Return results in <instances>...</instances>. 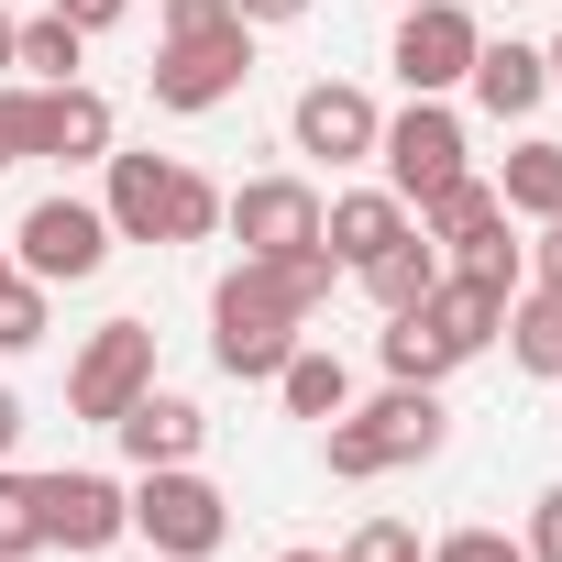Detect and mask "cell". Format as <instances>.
<instances>
[{
    "label": "cell",
    "instance_id": "1",
    "mask_svg": "<svg viewBox=\"0 0 562 562\" xmlns=\"http://www.w3.org/2000/svg\"><path fill=\"white\" fill-rule=\"evenodd\" d=\"M111 166V188H100V210H111V243H210L221 232V188L199 177V166H177V155H100Z\"/></svg>",
    "mask_w": 562,
    "mask_h": 562
},
{
    "label": "cell",
    "instance_id": "2",
    "mask_svg": "<svg viewBox=\"0 0 562 562\" xmlns=\"http://www.w3.org/2000/svg\"><path fill=\"white\" fill-rule=\"evenodd\" d=\"M452 441V408H441V386H386L375 408H342V419H321V463L342 474V485H375V474H397V463H430Z\"/></svg>",
    "mask_w": 562,
    "mask_h": 562
},
{
    "label": "cell",
    "instance_id": "3",
    "mask_svg": "<svg viewBox=\"0 0 562 562\" xmlns=\"http://www.w3.org/2000/svg\"><path fill=\"white\" fill-rule=\"evenodd\" d=\"M299 331H310V321L276 299V276H265L254 254L210 288V353H221V375H243V386H276V364L299 353Z\"/></svg>",
    "mask_w": 562,
    "mask_h": 562
},
{
    "label": "cell",
    "instance_id": "4",
    "mask_svg": "<svg viewBox=\"0 0 562 562\" xmlns=\"http://www.w3.org/2000/svg\"><path fill=\"white\" fill-rule=\"evenodd\" d=\"M243 78H254V23H210V34H166V45H155V67H144L155 111H177V122L221 111V100H232Z\"/></svg>",
    "mask_w": 562,
    "mask_h": 562
},
{
    "label": "cell",
    "instance_id": "5",
    "mask_svg": "<svg viewBox=\"0 0 562 562\" xmlns=\"http://www.w3.org/2000/svg\"><path fill=\"white\" fill-rule=\"evenodd\" d=\"M133 529H144V551H166V562H210V551L232 540V496H221L199 463H155V474L133 485Z\"/></svg>",
    "mask_w": 562,
    "mask_h": 562
},
{
    "label": "cell",
    "instance_id": "6",
    "mask_svg": "<svg viewBox=\"0 0 562 562\" xmlns=\"http://www.w3.org/2000/svg\"><path fill=\"white\" fill-rule=\"evenodd\" d=\"M474 45H485V23L463 12V0H408L386 67H397V89H408V100H452V89L474 78Z\"/></svg>",
    "mask_w": 562,
    "mask_h": 562
},
{
    "label": "cell",
    "instance_id": "7",
    "mask_svg": "<svg viewBox=\"0 0 562 562\" xmlns=\"http://www.w3.org/2000/svg\"><path fill=\"white\" fill-rule=\"evenodd\" d=\"M12 265L34 276V288H78V276H100L111 265V210L100 199H34L23 210V232H12Z\"/></svg>",
    "mask_w": 562,
    "mask_h": 562
},
{
    "label": "cell",
    "instance_id": "8",
    "mask_svg": "<svg viewBox=\"0 0 562 562\" xmlns=\"http://www.w3.org/2000/svg\"><path fill=\"white\" fill-rule=\"evenodd\" d=\"M375 166H386V188L408 199V221H419V199H441L452 177H474V166H463V122H452V100H408V111L375 133Z\"/></svg>",
    "mask_w": 562,
    "mask_h": 562
},
{
    "label": "cell",
    "instance_id": "9",
    "mask_svg": "<svg viewBox=\"0 0 562 562\" xmlns=\"http://www.w3.org/2000/svg\"><path fill=\"white\" fill-rule=\"evenodd\" d=\"M144 386H155V321H100V331L78 342V364H67V408H78L89 430H111Z\"/></svg>",
    "mask_w": 562,
    "mask_h": 562
},
{
    "label": "cell",
    "instance_id": "10",
    "mask_svg": "<svg viewBox=\"0 0 562 562\" xmlns=\"http://www.w3.org/2000/svg\"><path fill=\"white\" fill-rule=\"evenodd\" d=\"M375 133H386V111H375L353 78H310V89L288 100V144L321 155V166H375Z\"/></svg>",
    "mask_w": 562,
    "mask_h": 562
},
{
    "label": "cell",
    "instance_id": "11",
    "mask_svg": "<svg viewBox=\"0 0 562 562\" xmlns=\"http://www.w3.org/2000/svg\"><path fill=\"white\" fill-rule=\"evenodd\" d=\"M221 232L265 265V254H299V243H321V188L310 177H243L232 199H221Z\"/></svg>",
    "mask_w": 562,
    "mask_h": 562
},
{
    "label": "cell",
    "instance_id": "12",
    "mask_svg": "<svg viewBox=\"0 0 562 562\" xmlns=\"http://www.w3.org/2000/svg\"><path fill=\"white\" fill-rule=\"evenodd\" d=\"M45 485V551H111L122 529H133V485H111V474H89V463H67V474H34Z\"/></svg>",
    "mask_w": 562,
    "mask_h": 562
},
{
    "label": "cell",
    "instance_id": "13",
    "mask_svg": "<svg viewBox=\"0 0 562 562\" xmlns=\"http://www.w3.org/2000/svg\"><path fill=\"white\" fill-rule=\"evenodd\" d=\"M111 441H122V463H133V474H155V463H199V452H210V408H199V397L144 386V397L111 419Z\"/></svg>",
    "mask_w": 562,
    "mask_h": 562
},
{
    "label": "cell",
    "instance_id": "14",
    "mask_svg": "<svg viewBox=\"0 0 562 562\" xmlns=\"http://www.w3.org/2000/svg\"><path fill=\"white\" fill-rule=\"evenodd\" d=\"M34 166H100L111 155V100L89 89V78H67V89H34V144H23Z\"/></svg>",
    "mask_w": 562,
    "mask_h": 562
},
{
    "label": "cell",
    "instance_id": "15",
    "mask_svg": "<svg viewBox=\"0 0 562 562\" xmlns=\"http://www.w3.org/2000/svg\"><path fill=\"white\" fill-rule=\"evenodd\" d=\"M507 299H518V288H496V276H474V265H441V288L419 299V321H430V331L474 364V353L507 331Z\"/></svg>",
    "mask_w": 562,
    "mask_h": 562
},
{
    "label": "cell",
    "instance_id": "16",
    "mask_svg": "<svg viewBox=\"0 0 562 562\" xmlns=\"http://www.w3.org/2000/svg\"><path fill=\"white\" fill-rule=\"evenodd\" d=\"M397 232H408V199H397V188H342V199H321V243H331L342 276H364Z\"/></svg>",
    "mask_w": 562,
    "mask_h": 562
},
{
    "label": "cell",
    "instance_id": "17",
    "mask_svg": "<svg viewBox=\"0 0 562 562\" xmlns=\"http://www.w3.org/2000/svg\"><path fill=\"white\" fill-rule=\"evenodd\" d=\"M463 89H474V100H485L496 122H529V111L551 100V56H540V45H518V34H507V45L485 34V45H474V78H463Z\"/></svg>",
    "mask_w": 562,
    "mask_h": 562
},
{
    "label": "cell",
    "instance_id": "18",
    "mask_svg": "<svg viewBox=\"0 0 562 562\" xmlns=\"http://www.w3.org/2000/svg\"><path fill=\"white\" fill-rule=\"evenodd\" d=\"M419 232L441 243V265H452V254H474V243H496V232H507V199H496V177H452L441 199H419Z\"/></svg>",
    "mask_w": 562,
    "mask_h": 562
},
{
    "label": "cell",
    "instance_id": "19",
    "mask_svg": "<svg viewBox=\"0 0 562 562\" xmlns=\"http://www.w3.org/2000/svg\"><path fill=\"white\" fill-rule=\"evenodd\" d=\"M430 288H441V243H430V232L408 221V232H397V243H386V254L364 265V299H375V310H419Z\"/></svg>",
    "mask_w": 562,
    "mask_h": 562
},
{
    "label": "cell",
    "instance_id": "20",
    "mask_svg": "<svg viewBox=\"0 0 562 562\" xmlns=\"http://www.w3.org/2000/svg\"><path fill=\"white\" fill-rule=\"evenodd\" d=\"M276 397H288V419H342L353 408V364L321 353V342H299L288 364H276Z\"/></svg>",
    "mask_w": 562,
    "mask_h": 562
},
{
    "label": "cell",
    "instance_id": "21",
    "mask_svg": "<svg viewBox=\"0 0 562 562\" xmlns=\"http://www.w3.org/2000/svg\"><path fill=\"white\" fill-rule=\"evenodd\" d=\"M496 342L518 353V375H551V386H562V288H518Z\"/></svg>",
    "mask_w": 562,
    "mask_h": 562
},
{
    "label": "cell",
    "instance_id": "22",
    "mask_svg": "<svg viewBox=\"0 0 562 562\" xmlns=\"http://www.w3.org/2000/svg\"><path fill=\"white\" fill-rule=\"evenodd\" d=\"M375 353H386V386H441V375L463 364V353H452L419 310H386V342H375Z\"/></svg>",
    "mask_w": 562,
    "mask_h": 562
},
{
    "label": "cell",
    "instance_id": "23",
    "mask_svg": "<svg viewBox=\"0 0 562 562\" xmlns=\"http://www.w3.org/2000/svg\"><path fill=\"white\" fill-rule=\"evenodd\" d=\"M496 199H507V221H562V144H518Z\"/></svg>",
    "mask_w": 562,
    "mask_h": 562
},
{
    "label": "cell",
    "instance_id": "24",
    "mask_svg": "<svg viewBox=\"0 0 562 562\" xmlns=\"http://www.w3.org/2000/svg\"><path fill=\"white\" fill-rule=\"evenodd\" d=\"M78 45H89V34H67L56 12H34V23L12 34V78H34V89H67V78H78Z\"/></svg>",
    "mask_w": 562,
    "mask_h": 562
},
{
    "label": "cell",
    "instance_id": "25",
    "mask_svg": "<svg viewBox=\"0 0 562 562\" xmlns=\"http://www.w3.org/2000/svg\"><path fill=\"white\" fill-rule=\"evenodd\" d=\"M265 276H276V299H288L299 321H321V299L342 288V265H331V243H299V254H265Z\"/></svg>",
    "mask_w": 562,
    "mask_h": 562
},
{
    "label": "cell",
    "instance_id": "26",
    "mask_svg": "<svg viewBox=\"0 0 562 562\" xmlns=\"http://www.w3.org/2000/svg\"><path fill=\"white\" fill-rule=\"evenodd\" d=\"M45 321H56V288H34L23 265H0V353H34Z\"/></svg>",
    "mask_w": 562,
    "mask_h": 562
},
{
    "label": "cell",
    "instance_id": "27",
    "mask_svg": "<svg viewBox=\"0 0 562 562\" xmlns=\"http://www.w3.org/2000/svg\"><path fill=\"white\" fill-rule=\"evenodd\" d=\"M45 551V485L0 463V562H34Z\"/></svg>",
    "mask_w": 562,
    "mask_h": 562
},
{
    "label": "cell",
    "instance_id": "28",
    "mask_svg": "<svg viewBox=\"0 0 562 562\" xmlns=\"http://www.w3.org/2000/svg\"><path fill=\"white\" fill-rule=\"evenodd\" d=\"M331 562H430V551H419V529H408V518H364Z\"/></svg>",
    "mask_w": 562,
    "mask_h": 562
},
{
    "label": "cell",
    "instance_id": "29",
    "mask_svg": "<svg viewBox=\"0 0 562 562\" xmlns=\"http://www.w3.org/2000/svg\"><path fill=\"white\" fill-rule=\"evenodd\" d=\"M430 562H529V540H507V529H485V518H474V529H441V540H430Z\"/></svg>",
    "mask_w": 562,
    "mask_h": 562
},
{
    "label": "cell",
    "instance_id": "30",
    "mask_svg": "<svg viewBox=\"0 0 562 562\" xmlns=\"http://www.w3.org/2000/svg\"><path fill=\"white\" fill-rule=\"evenodd\" d=\"M23 144H34V78H0V177L23 166Z\"/></svg>",
    "mask_w": 562,
    "mask_h": 562
},
{
    "label": "cell",
    "instance_id": "31",
    "mask_svg": "<svg viewBox=\"0 0 562 562\" xmlns=\"http://www.w3.org/2000/svg\"><path fill=\"white\" fill-rule=\"evenodd\" d=\"M518 540H529V562H562V485L529 496V529H518Z\"/></svg>",
    "mask_w": 562,
    "mask_h": 562
},
{
    "label": "cell",
    "instance_id": "32",
    "mask_svg": "<svg viewBox=\"0 0 562 562\" xmlns=\"http://www.w3.org/2000/svg\"><path fill=\"white\" fill-rule=\"evenodd\" d=\"M45 12H56L67 34H122V12H133V0H45Z\"/></svg>",
    "mask_w": 562,
    "mask_h": 562
},
{
    "label": "cell",
    "instance_id": "33",
    "mask_svg": "<svg viewBox=\"0 0 562 562\" xmlns=\"http://www.w3.org/2000/svg\"><path fill=\"white\" fill-rule=\"evenodd\" d=\"M529 254V288H562V221H540V243H518Z\"/></svg>",
    "mask_w": 562,
    "mask_h": 562
},
{
    "label": "cell",
    "instance_id": "34",
    "mask_svg": "<svg viewBox=\"0 0 562 562\" xmlns=\"http://www.w3.org/2000/svg\"><path fill=\"white\" fill-rule=\"evenodd\" d=\"M232 12H243V23L265 34V23H299V12H310V0H232Z\"/></svg>",
    "mask_w": 562,
    "mask_h": 562
},
{
    "label": "cell",
    "instance_id": "35",
    "mask_svg": "<svg viewBox=\"0 0 562 562\" xmlns=\"http://www.w3.org/2000/svg\"><path fill=\"white\" fill-rule=\"evenodd\" d=\"M12 441H23V397L0 386V463H12Z\"/></svg>",
    "mask_w": 562,
    "mask_h": 562
},
{
    "label": "cell",
    "instance_id": "36",
    "mask_svg": "<svg viewBox=\"0 0 562 562\" xmlns=\"http://www.w3.org/2000/svg\"><path fill=\"white\" fill-rule=\"evenodd\" d=\"M12 34H23V12H0V78H12Z\"/></svg>",
    "mask_w": 562,
    "mask_h": 562
},
{
    "label": "cell",
    "instance_id": "37",
    "mask_svg": "<svg viewBox=\"0 0 562 562\" xmlns=\"http://www.w3.org/2000/svg\"><path fill=\"white\" fill-rule=\"evenodd\" d=\"M276 562H331V551H276Z\"/></svg>",
    "mask_w": 562,
    "mask_h": 562
},
{
    "label": "cell",
    "instance_id": "38",
    "mask_svg": "<svg viewBox=\"0 0 562 562\" xmlns=\"http://www.w3.org/2000/svg\"><path fill=\"white\" fill-rule=\"evenodd\" d=\"M540 56H551V89H562V45H540Z\"/></svg>",
    "mask_w": 562,
    "mask_h": 562
},
{
    "label": "cell",
    "instance_id": "39",
    "mask_svg": "<svg viewBox=\"0 0 562 562\" xmlns=\"http://www.w3.org/2000/svg\"><path fill=\"white\" fill-rule=\"evenodd\" d=\"M144 562H166V551H144Z\"/></svg>",
    "mask_w": 562,
    "mask_h": 562
},
{
    "label": "cell",
    "instance_id": "40",
    "mask_svg": "<svg viewBox=\"0 0 562 562\" xmlns=\"http://www.w3.org/2000/svg\"><path fill=\"white\" fill-rule=\"evenodd\" d=\"M397 12H408V0H397Z\"/></svg>",
    "mask_w": 562,
    "mask_h": 562
},
{
    "label": "cell",
    "instance_id": "41",
    "mask_svg": "<svg viewBox=\"0 0 562 562\" xmlns=\"http://www.w3.org/2000/svg\"><path fill=\"white\" fill-rule=\"evenodd\" d=\"M0 265H12V254H0Z\"/></svg>",
    "mask_w": 562,
    "mask_h": 562
}]
</instances>
